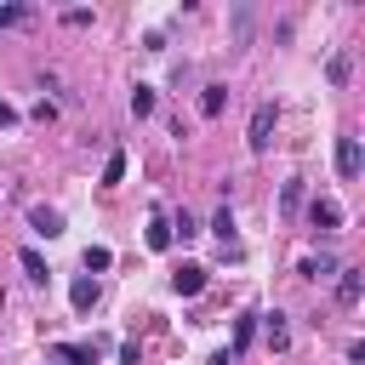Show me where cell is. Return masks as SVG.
I'll return each mask as SVG.
<instances>
[{
	"mask_svg": "<svg viewBox=\"0 0 365 365\" xmlns=\"http://www.w3.org/2000/svg\"><path fill=\"white\" fill-rule=\"evenodd\" d=\"M222 103H228V86H205L200 108H205V114H222Z\"/></svg>",
	"mask_w": 365,
	"mask_h": 365,
	"instance_id": "cell-12",
	"label": "cell"
},
{
	"mask_svg": "<svg viewBox=\"0 0 365 365\" xmlns=\"http://www.w3.org/2000/svg\"><path fill=\"white\" fill-rule=\"evenodd\" d=\"M148 108H154V91L137 86V91H131V114H148Z\"/></svg>",
	"mask_w": 365,
	"mask_h": 365,
	"instance_id": "cell-17",
	"label": "cell"
},
{
	"mask_svg": "<svg viewBox=\"0 0 365 365\" xmlns=\"http://www.w3.org/2000/svg\"><path fill=\"white\" fill-rule=\"evenodd\" d=\"M0 302H6V297H0Z\"/></svg>",
	"mask_w": 365,
	"mask_h": 365,
	"instance_id": "cell-22",
	"label": "cell"
},
{
	"mask_svg": "<svg viewBox=\"0 0 365 365\" xmlns=\"http://www.w3.org/2000/svg\"><path fill=\"white\" fill-rule=\"evenodd\" d=\"M268 348H285V319H279V314L268 319Z\"/></svg>",
	"mask_w": 365,
	"mask_h": 365,
	"instance_id": "cell-18",
	"label": "cell"
},
{
	"mask_svg": "<svg viewBox=\"0 0 365 365\" xmlns=\"http://www.w3.org/2000/svg\"><path fill=\"white\" fill-rule=\"evenodd\" d=\"M11 23H29V11L23 6H0V29H11Z\"/></svg>",
	"mask_w": 365,
	"mask_h": 365,
	"instance_id": "cell-20",
	"label": "cell"
},
{
	"mask_svg": "<svg viewBox=\"0 0 365 365\" xmlns=\"http://www.w3.org/2000/svg\"><path fill=\"white\" fill-rule=\"evenodd\" d=\"M171 285H177V297H200V291H205V268H200V262H182V268L171 274Z\"/></svg>",
	"mask_w": 365,
	"mask_h": 365,
	"instance_id": "cell-3",
	"label": "cell"
},
{
	"mask_svg": "<svg viewBox=\"0 0 365 365\" xmlns=\"http://www.w3.org/2000/svg\"><path fill=\"white\" fill-rule=\"evenodd\" d=\"M359 165H365L359 137H336V171H342V177H359Z\"/></svg>",
	"mask_w": 365,
	"mask_h": 365,
	"instance_id": "cell-2",
	"label": "cell"
},
{
	"mask_svg": "<svg viewBox=\"0 0 365 365\" xmlns=\"http://www.w3.org/2000/svg\"><path fill=\"white\" fill-rule=\"evenodd\" d=\"M29 222H34V234H46V240H51V234H63V211H51V205H34V211H29Z\"/></svg>",
	"mask_w": 365,
	"mask_h": 365,
	"instance_id": "cell-6",
	"label": "cell"
},
{
	"mask_svg": "<svg viewBox=\"0 0 365 365\" xmlns=\"http://www.w3.org/2000/svg\"><path fill=\"white\" fill-rule=\"evenodd\" d=\"M359 291H365V274H359V268H348V274H342V285H336V302H342V308H354V302H359Z\"/></svg>",
	"mask_w": 365,
	"mask_h": 365,
	"instance_id": "cell-7",
	"label": "cell"
},
{
	"mask_svg": "<svg viewBox=\"0 0 365 365\" xmlns=\"http://www.w3.org/2000/svg\"><path fill=\"white\" fill-rule=\"evenodd\" d=\"M308 222H314V228H336V222H342V205H336V200H314V205H308Z\"/></svg>",
	"mask_w": 365,
	"mask_h": 365,
	"instance_id": "cell-5",
	"label": "cell"
},
{
	"mask_svg": "<svg viewBox=\"0 0 365 365\" xmlns=\"http://www.w3.org/2000/svg\"><path fill=\"white\" fill-rule=\"evenodd\" d=\"M274 143V103H257V114H251V148L262 154Z\"/></svg>",
	"mask_w": 365,
	"mask_h": 365,
	"instance_id": "cell-1",
	"label": "cell"
},
{
	"mask_svg": "<svg viewBox=\"0 0 365 365\" xmlns=\"http://www.w3.org/2000/svg\"><path fill=\"white\" fill-rule=\"evenodd\" d=\"M302 274H308V279H319V274H336V257H308V262H302Z\"/></svg>",
	"mask_w": 365,
	"mask_h": 365,
	"instance_id": "cell-16",
	"label": "cell"
},
{
	"mask_svg": "<svg viewBox=\"0 0 365 365\" xmlns=\"http://www.w3.org/2000/svg\"><path fill=\"white\" fill-rule=\"evenodd\" d=\"M11 120H17V114H11V103L0 97V125H11Z\"/></svg>",
	"mask_w": 365,
	"mask_h": 365,
	"instance_id": "cell-21",
	"label": "cell"
},
{
	"mask_svg": "<svg viewBox=\"0 0 365 365\" xmlns=\"http://www.w3.org/2000/svg\"><path fill=\"white\" fill-rule=\"evenodd\" d=\"M211 228L222 234V251H234V211H228V205H222V211L211 217Z\"/></svg>",
	"mask_w": 365,
	"mask_h": 365,
	"instance_id": "cell-11",
	"label": "cell"
},
{
	"mask_svg": "<svg viewBox=\"0 0 365 365\" xmlns=\"http://www.w3.org/2000/svg\"><path fill=\"white\" fill-rule=\"evenodd\" d=\"M57 354H63L68 365H97V342H63Z\"/></svg>",
	"mask_w": 365,
	"mask_h": 365,
	"instance_id": "cell-9",
	"label": "cell"
},
{
	"mask_svg": "<svg viewBox=\"0 0 365 365\" xmlns=\"http://www.w3.org/2000/svg\"><path fill=\"white\" fill-rule=\"evenodd\" d=\"M108 262H114V257H108V245H86V274H91V268H97V274H103V268H108Z\"/></svg>",
	"mask_w": 365,
	"mask_h": 365,
	"instance_id": "cell-15",
	"label": "cell"
},
{
	"mask_svg": "<svg viewBox=\"0 0 365 365\" xmlns=\"http://www.w3.org/2000/svg\"><path fill=\"white\" fill-rule=\"evenodd\" d=\"M194 234H200V222H194L188 211H177V217H171V240H194Z\"/></svg>",
	"mask_w": 365,
	"mask_h": 365,
	"instance_id": "cell-14",
	"label": "cell"
},
{
	"mask_svg": "<svg viewBox=\"0 0 365 365\" xmlns=\"http://www.w3.org/2000/svg\"><path fill=\"white\" fill-rule=\"evenodd\" d=\"M148 251H171V222H165V217L148 222Z\"/></svg>",
	"mask_w": 365,
	"mask_h": 365,
	"instance_id": "cell-10",
	"label": "cell"
},
{
	"mask_svg": "<svg viewBox=\"0 0 365 365\" xmlns=\"http://www.w3.org/2000/svg\"><path fill=\"white\" fill-rule=\"evenodd\" d=\"M120 177H125V154H108V160H103V188H114Z\"/></svg>",
	"mask_w": 365,
	"mask_h": 365,
	"instance_id": "cell-13",
	"label": "cell"
},
{
	"mask_svg": "<svg viewBox=\"0 0 365 365\" xmlns=\"http://www.w3.org/2000/svg\"><path fill=\"white\" fill-rule=\"evenodd\" d=\"M17 262H23V274H29V279H40V285H46V274H51V268H46V257H40L34 245H23V251H17Z\"/></svg>",
	"mask_w": 365,
	"mask_h": 365,
	"instance_id": "cell-8",
	"label": "cell"
},
{
	"mask_svg": "<svg viewBox=\"0 0 365 365\" xmlns=\"http://www.w3.org/2000/svg\"><path fill=\"white\" fill-rule=\"evenodd\" d=\"M251 336H257V325H251V319H240V325H234V354H240Z\"/></svg>",
	"mask_w": 365,
	"mask_h": 365,
	"instance_id": "cell-19",
	"label": "cell"
},
{
	"mask_svg": "<svg viewBox=\"0 0 365 365\" xmlns=\"http://www.w3.org/2000/svg\"><path fill=\"white\" fill-rule=\"evenodd\" d=\"M68 302H74L80 314H91V308H97V279H91V274H80V279L68 285Z\"/></svg>",
	"mask_w": 365,
	"mask_h": 365,
	"instance_id": "cell-4",
	"label": "cell"
}]
</instances>
